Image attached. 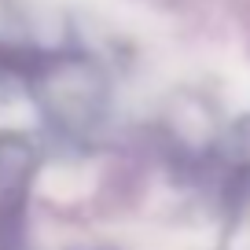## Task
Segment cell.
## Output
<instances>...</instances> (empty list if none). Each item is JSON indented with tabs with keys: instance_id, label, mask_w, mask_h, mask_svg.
Segmentation results:
<instances>
[{
	"instance_id": "cell-2",
	"label": "cell",
	"mask_w": 250,
	"mask_h": 250,
	"mask_svg": "<svg viewBox=\"0 0 250 250\" xmlns=\"http://www.w3.org/2000/svg\"><path fill=\"white\" fill-rule=\"evenodd\" d=\"M41 151L26 133H0V250H30V199Z\"/></svg>"
},
{
	"instance_id": "cell-3",
	"label": "cell",
	"mask_w": 250,
	"mask_h": 250,
	"mask_svg": "<svg viewBox=\"0 0 250 250\" xmlns=\"http://www.w3.org/2000/svg\"><path fill=\"white\" fill-rule=\"evenodd\" d=\"M217 250H250V118H243L228 136Z\"/></svg>"
},
{
	"instance_id": "cell-1",
	"label": "cell",
	"mask_w": 250,
	"mask_h": 250,
	"mask_svg": "<svg viewBox=\"0 0 250 250\" xmlns=\"http://www.w3.org/2000/svg\"><path fill=\"white\" fill-rule=\"evenodd\" d=\"M26 96L37 103L44 122L66 140H85L103 125L110 88L103 66L74 48H41L26 81Z\"/></svg>"
}]
</instances>
